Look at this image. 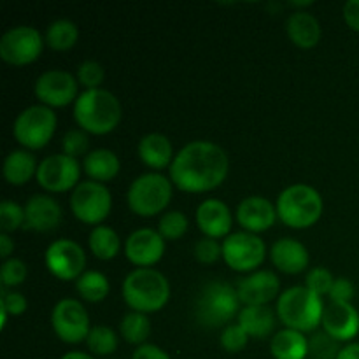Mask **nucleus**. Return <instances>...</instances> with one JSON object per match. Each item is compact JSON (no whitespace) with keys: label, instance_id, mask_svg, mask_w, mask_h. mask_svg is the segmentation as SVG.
<instances>
[{"label":"nucleus","instance_id":"obj_5","mask_svg":"<svg viewBox=\"0 0 359 359\" xmlns=\"http://www.w3.org/2000/svg\"><path fill=\"white\" fill-rule=\"evenodd\" d=\"M277 216L294 230L311 228L321 219L325 203L318 189L309 184H293L284 189L276 203Z\"/></svg>","mask_w":359,"mask_h":359},{"label":"nucleus","instance_id":"obj_12","mask_svg":"<svg viewBox=\"0 0 359 359\" xmlns=\"http://www.w3.org/2000/svg\"><path fill=\"white\" fill-rule=\"evenodd\" d=\"M51 326L55 335L65 344L86 342L91 332L90 316L84 305L74 298H63L53 307Z\"/></svg>","mask_w":359,"mask_h":359},{"label":"nucleus","instance_id":"obj_10","mask_svg":"<svg viewBox=\"0 0 359 359\" xmlns=\"http://www.w3.org/2000/svg\"><path fill=\"white\" fill-rule=\"evenodd\" d=\"M44 42L37 28L18 25L0 37V58L13 67L30 65L42 55Z\"/></svg>","mask_w":359,"mask_h":359},{"label":"nucleus","instance_id":"obj_20","mask_svg":"<svg viewBox=\"0 0 359 359\" xmlns=\"http://www.w3.org/2000/svg\"><path fill=\"white\" fill-rule=\"evenodd\" d=\"M63 210L49 195H32L25 203V228L32 231H51L60 226Z\"/></svg>","mask_w":359,"mask_h":359},{"label":"nucleus","instance_id":"obj_19","mask_svg":"<svg viewBox=\"0 0 359 359\" xmlns=\"http://www.w3.org/2000/svg\"><path fill=\"white\" fill-rule=\"evenodd\" d=\"M323 332L337 342H349L359 333V312L351 304L330 302L323 312Z\"/></svg>","mask_w":359,"mask_h":359},{"label":"nucleus","instance_id":"obj_37","mask_svg":"<svg viewBox=\"0 0 359 359\" xmlns=\"http://www.w3.org/2000/svg\"><path fill=\"white\" fill-rule=\"evenodd\" d=\"M28 276V269L25 262L18 258H9L2 263L0 266V280H2V287H16L25 283Z\"/></svg>","mask_w":359,"mask_h":359},{"label":"nucleus","instance_id":"obj_29","mask_svg":"<svg viewBox=\"0 0 359 359\" xmlns=\"http://www.w3.org/2000/svg\"><path fill=\"white\" fill-rule=\"evenodd\" d=\"M88 245H90V251L93 252L95 258L109 262V259H114L121 251V238L111 226L100 224V226H95L91 230Z\"/></svg>","mask_w":359,"mask_h":359},{"label":"nucleus","instance_id":"obj_8","mask_svg":"<svg viewBox=\"0 0 359 359\" xmlns=\"http://www.w3.org/2000/svg\"><path fill=\"white\" fill-rule=\"evenodd\" d=\"M56 112L46 105H30L14 119L13 135L27 151H39L49 144L56 132Z\"/></svg>","mask_w":359,"mask_h":359},{"label":"nucleus","instance_id":"obj_31","mask_svg":"<svg viewBox=\"0 0 359 359\" xmlns=\"http://www.w3.org/2000/svg\"><path fill=\"white\" fill-rule=\"evenodd\" d=\"M79 39V28L70 20H56L46 30V44L53 51H69Z\"/></svg>","mask_w":359,"mask_h":359},{"label":"nucleus","instance_id":"obj_15","mask_svg":"<svg viewBox=\"0 0 359 359\" xmlns=\"http://www.w3.org/2000/svg\"><path fill=\"white\" fill-rule=\"evenodd\" d=\"M77 83L76 77L65 70H46L37 77L34 86L35 98L49 109H62L77 100Z\"/></svg>","mask_w":359,"mask_h":359},{"label":"nucleus","instance_id":"obj_27","mask_svg":"<svg viewBox=\"0 0 359 359\" xmlns=\"http://www.w3.org/2000/svg\"><path fill=\"white\" fill-rule=\"evenodd\" d=\"M270 353L276 359H305L309 356V340L297 330H280L272 337Z\"/></svg>","mask_w":359,"mask_h":359},{"label":"nucleus","instance_id":"obj_26","mask_svg":"<svg viewBox=\"0 0 359 359\" xmlns=\"http://www.w3.org/2000/svg\"><path fill=\"white\" fill-rule=\"evenodd\" d=\"M39 163L34 154L27 149L11 151L4 160V179L11 186H25L32 177L37 175Z\"/></svg>","mask_w":359,"mask_h":359},{"label":"nucleus","instance_id":"obj_45","mask_svg":"<svg viewBox=\"0 0 359 359\" xmlns=\"http://www.w3.org/2000/svg\"><path fill=\"white\" fill-rule=\"evenodd\" d=\"M132 359H172V358L168 356L161 347L153 346V344H144V346L137 347Z\"/></svg>","mask_w":359,"mask_h":359},{"label":"nucleus","instance_id":"obj_3","mask_svg":"<svg viewBox=\"0 0 359 359\" xmlns=\"http://www.w3.org/2000/svg\"><path fill=\"white\" fill-rule=\"evenodd\" d=\"M121 294L133 312L153 314L165 309L170 300V284L158 270L135 269L123 280Z\"/></svg>","mask_w":359,"mask_h":359},{"label":"nucleus","instance_id":"obj_30","mask_svg":"<svg viewBox=\"0 0 359 359\" xmlns=\"http://www.w3.org/2000/svg\"><path fill=\"white\" fill-rule=\"evenodd\" d=\"M76 290L84 302L98 304V302L105 300V298L109 297L111 284H109V279L102 272H97V270H86V272L76 280Z\"/></svg>","mask_w":359,"mask_h":359},{"label":"nucleus","instance_id":"obj_7","mask_svg":"<svg viewBox=\"0 0 359 359\" xmlns=\"http://www.w3.org/2000/svg\"><path fill=\"white\" fill-rule=\"evenodd\" d=\"M238 304L241 300L233 286L214 280L200 293L196 302V318L207 328H219L238 314Z\"/></svg>","mask_w":359,"mask_h":359},{"label":"nucleus","instance_id":"obj_34","mask_svg":"<svg viewBox=\"0 0 359 359\" xmlns=\"http://www.w3.org/2000/svg\"><path fill=\"white\" fill-rule=\"evenodd\" d=\"M188 217L179 210H168L158 223V233L168 242L179 241L188 231Z\"/></svg>","mask_w":359,"mask_h":359},{"label":"nucleus","instance_id":"obj_47","mask_svg":"<svg viewBox=\"0 0 359 359\" xmlns=\"http://www.w3.org/2000/svg\"><path fill=\"white\" fill-rule=\"evenodd\" d=\"M13 251H14V241L11 238V235L0 233V256H2L4 262L11 258Z\"/></svg>","mask_w":359,"mask_h":359},{"label":"nucleus","instance_id":"obj_1","mask_svg":"<svg viewBox=\"0 0 359 359\" xmlns=\"http://www.w3.org/2000/svg\"><path fill=\"white\" fill-rule=\"evenodd\" d=\"M230 160L224 149L209 140H195L175 153L168 174L172 184L184 193H207L228 177Z\"/></svg>","mask_w":359,"mask_h":359},{"label":"nucleus","instance_id":"obj_11","mask_svg":"<svg viewBox=\"0 0 359 359\" xmlns=\"http://www.w3.org/2000/svg\"><path fill=\"white\" fill-rule=\"evenodd\" d=\"M266 258L263 238L249 231L230 233L223 241V259L235 272H255Z\"/></svg>","mask_w":359,"mask_h":359},{"label":"nucleus","instance_id":"obj_49","mask_svg":"<svg viewBox=\"0 0 359 359\" xmlns=\"http://www.w3.org/2000/svg\"><path fill=\"white\" fill-rule=\"evenodd\" d=\"M62 359H95V358L90 356V354L81 353V351H70V353H67Z\"/></svg>","mask_w":359,"mask_h":359},{"label":"nucleus","instance_id":"obj_33","mask_svg":"<svg viewBox=\"0 0 359 359\" xmlns=\"http://www.w3.org/2000/svg\"><path fill=\"white\" fill-rule=\"evenodd\" d=\"M88 349L97 356H109L118 349V335L109 326H91V332L86 339Z\"/></svg>","mask_w":359,"mask_h":359},{"label":"nucleus","instance_id":"obj_48","mask_svg":"<svg viewBox=\"0 0 359 359\" xmlns=\"http://www.w3.org/2000/svg\"><path fill=\"white\" fill-rule=\"evenodd\" d=\"M337 359H359V344H349L342 347Z\"/></svg>","mask_w":359,"mask_h":359},{"label":"nucleus","instance_id":"obj_32","mask_svg":"<svg viewBox=\"0 0 359 359\" xmlns=\"http://www.w3.org/2000/svg\"><path fill=\"white\" fill-rule=\"evenodd\" d=\"M119 333H121L123 340L132 346H144L151 335V321L147 314H140V312H128L123 316L121 323H119Z\"/></svg>","mask_w":359,"mask_h":359},{"label":"nucleus","instance_id":"obj_13","mask_svg":"<svg viewBox=\"0 0 359 359\" xmlns=\"http://www.w3.org/2000/svg\"><path fill=\"white\" fill-rule=\"evenodd\" d=\"M37 184L48 193H67L76 189L81 179V165L67 154H49L39 163Z\"/></svg>","mask_w":359,"mask_h":359},{"label":"nucleus","instance_id":"obj_2","mask_svg":"<svg viewBox=\"0 0 359 359\" xmlns=\"http://www.w3.org/2000/svg\"><path fill=\"white\" fill-rule=\"evenodd\" d=\"M121 104L111 91L84 90L74 104V119L81 130L91 135H107L121 121Z\"/></svg>","mask_w":359,"mask_h":359},{"label":"nucleus","instance_id":"obj_9","mask_svg":"<svg viewBox=\"0 0 359 359\" xmlns=\"http://www.w3.org/2000/svg\"><path fill=\"white\" fill-rule=\"evenodd\" d=\"M70 210L81 223L100 226L112 210L111 191L102 182H79L70 195Z\"/></svg>","mask_w":359,"mask_h":359},{"label":"nucleus","instance_id":"obj_43","mask_svg":"<svg viewBox=\"0 0 359 359\" xmlns=\"http://www.w3.org/2000/svg\"><path fill=\"white\" fill-rule=\"evenodd\" d=\"M28 309L27 298L21 293L16 291H7L6 287H2V293H0V311L7 312L9 316H21L25 314Z\"/></svg>","mask_w":359,"mask_h":359},{"label":"nucleus","instance_id":"obj_44","mask_svg":"<svg viewBox=\"0 0 359 359\" xmlns=\"http://www.w3.org/2000/svg\"><path fill=\"white\" fill-rule=\"evenodd\" d=\"M330 302H340V304H351L354 298V284L346 277H339L333 283L332 291H330Z\"/></svg>","mask_w":359,"mask_h":359},{"label":"nucleus","instance_id":"obj_14","mask_svg":"<svg viewBox=\"0 0 359 359\" xmlns=\"http://www.w3.org/2000/svg\"><path fill=\"white\" fill-rule=\"evenodd\" d=\"M44 263L49 273L60 280H77L86 270V255L77 242L58 238L46 249Z\"/></svg>","mask_w":359,"mask_h":359},{"label":"nucleus","instance_id":"obj_39","mask_svg":"<svg viewBox=\"0 0 359 359\" xmlns=\"http://www.w3.org/2000/svg\"><path fill=\"white\" fill-rule=\"evenodd\" d=\"M249 342V335L242 330V326L238 325H228L224 326L223 333H221V339L219 344L226 353L235 354V353H241V351L245 349Z\"/></svg>","mask_w":359,"mask_h":359},{"label":"nucleus","instance_id":"obj_40","mask_svg":"<svg viewBox=\"0 0 359 359\" xmlns=\"http://www.w3.org/2000/svg\"><path fill=\"white\" fill-rule=\"evenodd\" d=\"M339 353V342L326 335L325 332L318 333L312 337V340H309V354H312L316 359H337Z\"/></svg>","mask_w":359,"mask_h":359},{"label":"nucleus","instance_id":"obj_38","mask_svg":"<svg viewBox=\"0 0 359 359\" xmlns=\"http://www.w3.org/2000/svg\"><path fill=\"white\" fill-rule=\"evenodd\" d=\"M333 283H335V277L332 276V272L328 269H325V266H316V269L309 270L307 279H305V287H309L312 293L323 298L325 294H330Z\"/></svg>","mask_w":359,"mask_h":359},{"label":"nucleus","instance_id":"obj_46","mask_svg":"<svg viewBox=\"0 0 359 359\" xmlns=\"http://www.w3.org/2000/svg\"><path fill=\"white\" fill-rule=\"evenodd\" d=\"M344 20L351 30L359 32V0H349L344 6Z\"/></svg>","mask_w":359,"mask_h":359},{"label":"nucleus","instance_id":"obj_23","mask_svg":"<svg viewBox=\"0 0 359 359\" xmlns=\"http://www.w3.org/2000/svg\"><path fill=\"white\" fill-rule=\"evenodd\" d=\"M286 32L290 41L302 49L316 48L323 35L321 23L318 21V18L307 11H294L287 18Z\"/></svg>","mask_w":359,"mask_h":359},{"label":"nucleus","instance_id":"obj_21","mask_svg":"<svg viewBox=\"0 0 359 359\" xmlns=\"http://www.w3.org/2000/svg\"><path fill=\"white\" fill-rule=\"evenodd\" d=\"M196 226L202 231L203 237L209 238H226L230 235L233 217L230 207L217 198H207L196 209Z\"/></svg>","mask_w":359,"mask_h":359},{"label":"nucleus","instance_id":"obj_25","mask_svg":"<svg viewBox=\"0 0 359 359\" xmlns=\"http://www.w3.org/2000/svg\"><path fill=\"white\" fill-rule=\"evenodd\" d=\"M83 170L90 177V181L104 184V182L112 181L119 174L121 163L114 151L102 147V149H95L84 156Z\"/></svg>","mask_w":359,"mask_h":359},{"label":"nucleus","instance_id":"obj_22","mask_svg":"<svg viewBox=\"0 0 359 359\" xmlns=\"http://www.w3.org/2000/svg\"><path fill=\"white\" fill-rule=\"evenodd\" d=\"M270 259H272L273 266L277 270L287 273V276H294V273H302L307 269L311 256H309L307 248L302 242L286 237L280 238L272 245Z\"/></svg>","mask_w":359,"mask_h":359},{"label":"nucleus","instance_id":"obj_4","mask_svg":"<svg viewBox=\"0 0 359 359\" xmlns=\"http://www.w3.org/2000/svg\"><path fill=\"white\" fill-rule=\"evenodd\" d=\"M276 311L286 328L309 333L321 326L325 305L323 298L312 293L309 287L294 286L279 294Z\"/></svg>","mask_w":359,"mask_h":359},{"label":"nucleus","instance_id":"obj_24","mask_svg":"<svg viewBox=\"0 0 359 359\" xmlns=\"http://www.w3.org/2000/svg\"><path fill=\"white\" fill-rule=\"evenodd\" d=\"M140 161L146 167L154 168V170H163V168H170L172 161H174V147L168 137L163 133H147L140 139L139 147H137Z\"/></svg>","mask_w":359,"mask_h":359},{"label":"nucleus","instance_id":"obj_18","mask_svg":"<svg viewBox=\"0 0 359 359\" xmlns=\"http://www.w3.org/2000/svg\"><path fill=\"white\" fill-rule=\"evenodd\" d=\"M235 217H237V223L241 224L242 230L255 235L270 230L279 219L276 205L270 200L258 195L242 200L235 210Z\"/></svg>","mask_w":359,"mask_h":359},{"label":"nucleus","instance_id":"obj_42","mask_svg":"<svg viewBox=\"0 0 359 359\" xmlns=\"http://www.w3.org/2000/svg\"><path fill=\"white\" fill-rule=\"evenodd\" d=\"M195 258L202 265H212L217 259L223 258V244H219L216 238H200L195 244Z\"/></svg>","mask_w":359,"mask_h":359},{"label":"nucleus","instance_id":"obj_17","mask_svg":"<svg viewBox=\"0 0 359 359\" xmlns=\"http://www.w3.org/2000/svg\"><path fill=\"white\" fill-rule=\"evenodd\" d=\"M235 290L244 307H262L276 300L280 291V280L270 270H258L238 280Z\"/></svg>","mask_w":359,"mask_h":359},{"label":"nucleus","instance_id":"obj_35","mask_svg":"<svg viewBox=\"0 0 359 359\" xmlns=\"http://www.w3.org/2000/svg\"><path fill=\"white\" fill-rule=\"evenodd\" d=\"M0 228H2V233L7 235L25 228V207L13 200H4L0 203Z\"/></svg>","mask_w":359,"mask_h":359},{"label":"nucleus","instance_id":"obj_28","mask_svg":"<svg viewBox=\"0 0 359 359\" xmlns=\"http://www.w3.org/2000/svg\"><path fill=\"white\" fill-rule=\"evenodd\" d=\"M238 325L242 326L249 339H265L273 332L276 314L269 305L262 307H244L238 312Z\"/></svg>","mask_w":359,"mask_h":359},{"label":"nucleus","instance_id":"obj_6","mask_svg":"<svg viewBox=\"0 0 359 359\" xmlns=\"http://www.w3.org/2000/svg\"><path fill=\"white\" fill-rule=\"evenodd\" d=\"M172 191L174 184L170 179L158 172H149L133 179L126 193V203L135 216L153 217L167 209L172 202Z\"/></svg>","mask_w":359,"mask_h":359},{"label":"nucleus","instance_id":"obj_16","mask_svg":"<svg viewBox=\"0 0 359 359\" xmlns=\"http://www.w3.org/2000/svg\"><path fill=\"white\" fill-rule=\"evenodd\" d=\"M165 238L153 228H139L125 242V256L139 269H151L165 255Z\"/></svg>","mask_w":359,"mask_h":359},{"label":"nucleus","instance_id":"obj_36","mask_svg":"<svg viewBox=\"0 0 359 359\" xmlns=\"http://www.w3.org/2000/svg\"><path fill=\"white\" fill-rule=\"evenodd\" d=\"M105 70L104 67L98 62H93V60H88V62H83L79 67H77V83L84 88V90H98L100 84L104 83Z\"/></svg>","mask_w":359,"mask_h":359},{"label":"nucleus","instance_id":"obj_41","mask_svg":"<svg viewBox=\"0 0 359 359\" xmlns=\"http://www.w3.org/2000/svg\"><path fill=\"white\" fill-rule=\"evenodd\" d=\"M88 146H90V139H88V133L84 130H70L65 133L62 140V149L63 154L70 158H79L83 154H88Z\"/></svg>","mask_w":359,"mask_h":359}]
</instances>
